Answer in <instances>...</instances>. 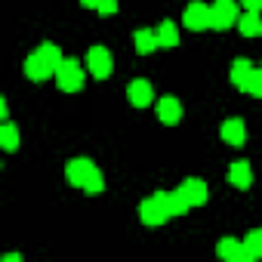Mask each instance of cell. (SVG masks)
I'll list each match as a JSON object with an SVG mask.
<instances>
[{
	"instance_id": "1",
	"label": "cell",
	"mask_w": 262,
	"mask_h": 262,
	"mask_svg": "<svg viewBox=\"0 0 262 262\" xmlns=\"http://www.w3.org/2000/svg\"><path fill=\"white\" fill-rule=\"evenodd\" d=\"M139 219L145 225H164L170 219V210H167V191H158L151 198H145L139 204Z\"/></svg>"
},
{
	"instance_id": "2",
	"label": "cell",
	"mask_w": 262,
	"mask_h": 262,
	"mask_svg": "<svg viewBox=\"0 0 262 262\" xmlns=\"http://www.w3.org/2000/svg\"><path fill=\"white\" fill-rule=\"evenodd\" d=\"M237 19H241V10L234 0H213L210 4V28L225 31V28L237 25Z\"/></svg>"
},
{
	"instance_id": "3",
	"label": "cell",
	"mask_w": 262,
	"mask_h": 262,
	"mask_svg": "<svg viewBox=\"0 0 262 262\" xmlns=\"http://www.w3.org/2000/svg\"><path fill=\"white\" fill-rule=\"evenodd\" d=\"M56 83H59V90H65V93L83 90V65H80L77 59H65V62L56 68Z\"/></svg>"
},
{
	"instance_id": "4",
	"label": "cell",
	"mask_w": 262,
	"mask_h": 262,
	"mask_svg": "<svg viewBox=\"0 0 262 262\" xmlns=\"http://www.w3.org/2000/svg\"><path fill=\"white\" fill-rule=\"evenodd\" d=\"M86 68H90L93 77L105 80V77H111V71H114V59H111V53H108L105 47H90V53H86Z\"/></svg>"
},
{
	"instance_id": "5",
	"label": "cell",
	"mask_w": 262,
	"mask_h": 262,
	"mask_svg": "<svg viewBox=\"0 0 262 262\" xmlns=\"http://www.w3.org/2000/svg\"><path fill=\"white\" fill-rule=\"evenodd\" d=\"M182 25H185L188 31H204V28H210V7L201 4V0H191V4L185 7V13H182Z\"/></svg>"
},
{
	"instance_id": "6",
	"label": "cell",
	"mask_w": 262,
	"mask_h": 262,
	"mask_svg": "<svg viewBox=\"0 0 262 262\" xmlns=\"http://www.w3.org/2000/svg\"><path fill=\"white\" fill-rule=\"evenodd\" d=\"M93 170H96V164H93L90 158H74V161H68V167H65V179H68L71 185L83 188V182L93 176Z\"/></svg>"
},
{
	"instance_id": "7",
	"label": "cell",
	"mask_w": 262,
	"mask_h": 262,
	"mask_svg": "<svg viewBox=\"0 0 262 262\" xmlns=\"http://www.w3.org/2000/svg\"><path fill=\"white\" fill-rule=\"evenodd\" d=\"M216 256H219V259H231V262H250V259H253V253L247 250V244H241V241H234V237L219 241Z\"/></svg>"
},
{
	"instance_id": "8",
	"label": "cell",
	"mask_w": 262,
	"mask_h": 262,
	"mask_svg": "<svg viewBox=\"0 0 262 262\" xmlns=\"http://www.w3.org/2000/svg\"><path fill=\"white\" fill-rule=\"evenodd\" d=\"M126 99H129V105H136V108H148L151 105V99H155V90H151V83L148 80H133L126 86Z\"/></svg>"
},
{
	"instance_id": "9",
	"label": "cell",
	"mask_w": 262,
	"mask_h": 262,
	"mask_svg": "<svg viewBox=\"0 0 262 262\" xmlns=\"http://www.w3.org/2000/svg\"><path fill=\"white\" fill-rule=\"evenodd\" d=\"M158 117H161V123H167V126L179 123V120H182V102L173 99V96L158 99Z\"/></svg>"
},
{
	"instance_id": "10",
	"label": "cell",
	"mask_w": 262,
	"mask_h": 262,
	"mask_svg": "<svg viewBox=\"0 0 262 262\" xmlns=\"http://www.w3.org/2000/svg\"><path fill=\"white\" fill-rule=\"evenodd\" d=\"M179 191H182V198L191 204V207H201V204H207V182L204 179H185L182 185H179Z\"/></svg>"
},
{
	"instance_id": "11",
	"label": "cell",
	"mask_w": 262,
	"mask_h": 262,
	"mask_svg": "<svg viewBox=\"0 0 262 262\" xmlns=\"http://www.w3.org/2000/svg\"><path fill=\"white\" fill-rule=\"evenodd\" d=\"M219 136H222L228 145H244V142H247V126H244V120L231 117V120H225V123L219 126Z\"/></svg>"
},
{
	"instance_id": "12",
	"label": "cell",
	"mask_w": 262,
	"mask_h": 262,
	"mask_svg": "<svg viewBox=\"0 0 262 262\" xmlns=\"http://www.w3.org/2000/svg\"><path fill=\"white\" fill-rule=\"evenodd\" d=\"M228 182H231L234 188L247 191V188L253 185V170H250V164H247V161H234V164L228 167Z\"/></svg>"
},
{
	"instance_id": "13",
	"label": "cell",
	"mask_w": 262,
	"mask_h": 262,
	"mask_svg": "<svg viewBox=\"0 0 262 262\" xmlns=\"http://www.w3.org/2000/svg\"><path fill=\"white\" fill-rule=\"evenodd\" d=\"M25 74H28L31 80H37V83H40V80H47V77H50V74H56V71H53V68L43 62V56L34 50V53L25 59Z\"/></svg>"
},
{
	"instance_id": "14",
	"label": "cell",
	"mask_w": 262,
	"mask_h": 262,
	"mask_svg": "<svg viewBox=\"0 0 262 262\" xmlns=\"http://www.w3.org/2000/svg\"><path fill=\"white\" fill-rule=\"evenodd\" d=\"M237 28H241L244 37H259V34H262V19H259V13L244 10L241 19H237Z\"/></svg>"
},
{
	"instance_id": "15",
	"label": "cell",
	"mask_w": 262,
	"mask_h": 262,
	"mask_svg": "<svg viewBox=\"0 0 262 262\" xmlns=\"http://www.w3.org/2000/svg\"><path fill=\"white\" fill-rule=\"evenodd\" d=\"M133 43H136V53L139 56H148V53H155L161 43H158V31H148V28H139L136 34H133Z\"/></svg>"
},
{
	"instance_id": "16",
	"label": "cell",
	"mask_w": 262,
	"mask_h": 262,
	"mask_svg": "<svg viewBox=\"0 0 262 262\" xmlns=\"http://www.w3.org/2000/svg\"><path fill=\"white\" fill-rule=\"evenodd\" d=\"M158 43L167 47V50L179 47V28H176L173 22H161V25H158Z\"/></svg>"
},
{
	"instance_id": "17",
	"label": "cell",
	"mask_w": 262,
	"mask_h": 262,
	"mask_svg": "<svg viewBox=\"0 0 262 262\" xmlns=\"http://www.w3.org/2000/svg\"><path fill=\"white\" fill-rule=\"evenodd\" d=\"M253 74V62H247V59H237L234 65H231V83L237 86V90H244V83H247V77Z\"/></svg>"
},
{
	"instance_id": "18",
	"label": "cell",
	"mask_w": 262,
	"mask_h": 262,
	"mask_svg": "<svg viewBox=\"0 0 262 262\" xmlns=\"http://www.w3.org/2000/svg\"><path fill=\"white\" fill-rule=\"evenodd\" d=\"M37 53L43 56V62H47V65H50L53 71H56V68H59V65L65 62V56H62V50H59L56 43H40V47H37Z\"/></svg>"
},
{
	"instance_id": "19",
	"label": "cell",
	"mask_w": 262,
	"mask_h": 262,
	"mask_svg": "<svg viewBox=\"0 0 262 262\" xmlns=\"http://www.w3.org/2000/svg\"><path fill=\"white\" fill-rule=\"evenodd\" d=\"M188 201L182 198V191L176 188V191H167V210H170V216H185L188 213Z\"/></svg>"
},
{
	"instance_id": "20",
	"label": "cell",
	"mask_w": 262,
	"mask_h": 262,
	"mask_svg": "<svg viewBox=\"0 0 262 262\" xmlns=\"http://www.w3.org/2000/svg\"><path fill=\"white\" fill-rule=\"evenodd\" d=\"M0 145H4L7 151H16L19 148V129L13 123H4L0 126Z\"/></svg>"
},
{
	"instance_id": "21",
	"label": "cell",
	"mask_w": 262,
	"mask_h": 262,
	"mask_svg": "<svg viewBox=\"0 0 262 262\" xmlns=\"http://www.w3.org/2000/svg\"><path fill=\"white\" fill-rule=\"evenodd\" d=\"M244 93H250L253 99H262V71H259V68H253V74L247 77V83H244Z\"/></svg>"
},
{
	"instance_id": "22",
	"label": "cell",
	"mask_w": 262,
	"mask_h": 262,
	"mask_svg": "<svg viewBox=\"0 0 262 262\" xmlns=\"http://www.w3.org/2000/svg\"><path fill=\"white\" fill-rule=\"evenodd\" d=\"M83 191H86V194H102V191H105V176L99 173V167H96L93 176L83 182Z\"/></svg>"
},
{
	"instance_id": "23",
	"label": "cell",
	"mask_w": 262,
	"mask_h": 262,
	"mask_svg": "<svg viewBox=\"0 0 262 262\" xmlns=\"http://www.w3.org/2000/svg\"><path fill=\"white\" fill-rule=\"evenodd\" d=\"M244 244H247V250L253 253V259H262V228H253Z\"/></svg>"
},
{
	"instance_id": "24",
	"label": "cell",
	"mask_w": 262,
	"mask_h": 262,
	"mask_svg": "<svg viewBox=\"0 0 262 262\" xmlns=\"http://www.w3.org/2000/svg\"><path fill=\"white\" fill-rule=\"evenodd\" d=\"M96 13H99V16H114V13H117V0H99Z\"/></svg>"
},
{
	"instance_id": "25",
	"label": "cell",
	"mask_w": 262,
	"mask_h": 262,
	"mask_svg": "<svg viewBox=\"0 0 262 262\" xmlns=\"http://www.w3.org/2000/svg\"><path fill=\"white\" fill-rule=\"evenodd\" d=\"M244 10H253V13H262V0H241Z\"/></svg>"
},
{
	"instance_id": "26",
	"label": "cell",
	"mask_w": 262,
	"mask_h": 262,
	"mask_svg": "<svg viewBox=\"0 0 262 262\" xmlns=\"http://www.w3.org/2000/svg\"><path fill=\"white\" fill-rule=\"evenodd\" d=\"M80 4H83V7H90V10H96V7H99V0H80Z\"/></svg>"
}]
</instances>
